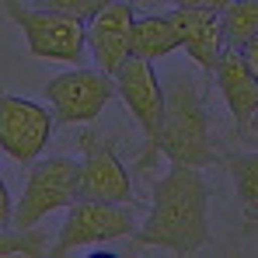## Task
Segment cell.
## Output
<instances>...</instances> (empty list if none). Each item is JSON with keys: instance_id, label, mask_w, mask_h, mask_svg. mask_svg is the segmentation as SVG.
<instances>
[{"instance_id": "cell-15", "label": "cell", "mask_w": 258, "mask_h": 258, "mask_svg": "<svg viewBox=\"0 0 258 258\" xmlns=\"http://www.w3.org/2000/svg\"><path fill=\"white\" fill-rule=\"evenodd\" d=\"M220 18L230 49H244L258 35V0H234Z\"/></svg>"}, {"instance_id": "cell-7", "label": "cell", "mask_w": 258, "mask_h": 258, "mask_svg": "<svg viewBox=\"0 0 258 258\" xmlns=\"http://www.w3.org/2000/svg\"><path fill=\"white\" fill-rule=\"evenodd\" d=\"M42 94L59 126H77V122H94L105 112V105L112 98H119V87L112 74H105L98 67L94 70L77 67V70H67V74L45 81Z\"/></svg>"}, {"instance_id": "cell-17", "label": "cell", "mask_w": 258, "mask_h": 258, "mask_svg": "<svg viewBox=\"0 0 258 258\" xmlns=\"http://www.w3.org/2000/svg\"><path fill=\"white\" fill-rule=\"evenodd\" d=\"M35 7H49V11H59V14H70V18H81L87 21L91 14H98L105 4L112 0H32Z\"/></svg>"}, {"instance_id": "cell-20", "label": "cell", "mask_w": 258, "mask_h": 258, "mask_svg": "<svg viewBox=\"0 0 258 258\" xmlns=\"http://www.w3.org/2000/svg\"><path fill=\"white\" fill-rule=\"evenodd\" d=\"M241 52H244V59H248V67L255 70V77H258V35H255V39H251L248 45H244Z\"/></svg>"}, {"instance_id": "cell-1", "label": "cell", "mask_w": 258, "mask_h": 258, "mask_svg": "<svg viewBox=\"0 0 258 258\" xmlns=\"http://www.w3.org/2000/svg\"><path fill=\"white\" fill-rule=\"evenodd\" d=\"M213 241L210 234V185L203 168L171 164L154 185L150 213L136 227V248H161L171 255H196Z\"/></svg>"}, {"instance_id": "cell-6", "label": "cell", "mask_w": 258, "mask_h": 258, "mask_svg": "<svg viewBox=\"0 0 258 258\" xmlns=\"http://www.w3.org/2000/svg\"><path fill=\"white\" fill-rule=\"evenodd\" d=\"M136 216L129 210V203H105V199H77L74 206H67V220L59 223L56 241L49 244V255H70L91 244H112L119 237L136 234Z\"/></svg>"}, {"instance_id": "cell-12", "label": "cell", "mask_w": 258, "mask_h": 258, "mask_svg": "<svg viewBox=\"0 0 258 258\" xmlns=\"http://www.w3.org/2000/svg\"><path fill=\"white\" fill-rule=\"evenodd\" d=\"M213 77H216V87H220L223 101H227V108H230L237 136H248L258 126V77L248 67L244 52L227 49Z\"/></svg>"}, {"instance_id": "cell-11", "label": "cell", "mask_w": 258, "mask_h": 258, "mask_svg": "<svg viewBox=\"0 0 258 258\" xmlns=\"http://www.w3.org/2000/svg\"><path fill=\"white\" fill-rule=\"evenodd\" d=\"M171 21L178 28L181 49L188 52V59L203 70V74H216L227 45V32H223V18L216 11H199V7H171Z\"/></svg>"}, {"instance_id": "cell-21", "label": "cell", "mask_w": 258, "mask_h": 258, "mask_svg": "<svg viewBox=\"0 0 258 258\" xmlns=\"http://www.w3.org/2000/svg\"><path fill=\"white\" fill-rule=\"evenodd\" d=\"M0 154H4V150H0Z\"/></svg>"}, {"instance_id": "cell-4", "label": "cell", "mask_w": 258, "mask_h": 258, "mask_svg": "<svg viewBox=\"0 0 258 258\" xmlns=\"http://www.w3.org/2000/svg\"><path fill=\"white\" fill-rule=\"evenodd\" d=\"M115 87L119 98L126 101L133 122L143 133V150L136 157V171H150L161 157V122H164V84L154 70L150 59L143 56H129L126 63L115 70Z\"/></svg>"}, {"instance_id": "cell-3", "label": "cell", "mask_w": 258, "mask_h": 258, "mask_svg": "<svg viewBox=\"0 0 258 258\" xmlns=\"http://www.w3.org/2000/svg\"><path fill=\"white\" fill-rule=\"evenodd\" d=\"M0 11L21 28L25 45L35 59L52 63H74L81 67L87 52V21L49 11V7H28L21 0H0Z\"/></svg>"}, {"instance_id": "cell-8", "label": "cell", "mask_w": 258, "mask_h": 258, "mask_svg": "<svg viewBox=\"0 0 258 258\" xmlns=\"http://www.w3.org/2000/svg\"><path fill=\"white\" fill-rule=\"evenodd\" d=\"M56 129V115L32 98L0 91V150L18 164H35Z\"/></svg>"}, {"instance_id": "cell-14", "label": "cell", "mask_w": 258, "mask_h": 258, "mask_svg": "<svg viewBox=\"0 0 258 258\" xmlns=\"http://www.w3.org/2000/svg\"><path fill=\"white\" fill-rule=\"evenodd\" d=\"M223 164L230 171V181H234V192H237V203H241L244 216L251 223H258V150L227 154Z\"/></svg>"}, {"instance_id": "cell-18", "label": "cell", "mask_w": 258, "mask_h": 258, "mask_svg": "<svg viewBox=\"0 0 258 258\" xmlns=\"http://www.w3.org/2000/svg\"><path fill=\"white\" fill-rule=\"evenodd\" d=\"M174 7H199V11H216V14H223L234 0H171Z\"/></svg>"}, {"instance_id": "cell-2", "label": "cell", "mask_w": 258, "mask_h": 258, "mask_svg": "<svg viewBox=\"0 0 258 258\" xmlns=\"http://www.w3.org/2000/svg\"><path fill=\"white\" fill-rule=\"evenodd\" d=\"M164 122H161V154L171 164L210 168L220 161L213 147L210 112L203 101V84L188 81L185 74H171L164 84Z\"/></svg>"}, {"instance_id": "cell-13", "label": "cell", "mask_w": 258, "mask_h": 258, "mask_svg": "<svg viewBox=\"0 0 258 258\" xmlns=\"http://www.w3.org/2000/svg\"><path fill=\"white\" fill-rule=\"evenodd\" d=\"M174 49H181V39H178V28L171 21V11L168 14H147V18L133 21V56L157 63V59H168Z\"/></svg>"}, {"instance_id": "cell-19", "label": "cell", "mask_w": 258, "mask_h": 258, "mask_svg": "<svg viewBox=\"0 0 258 258\" xmlns=\"http://www.w3.org/2000/svg\"><path fill=\"white\" fill-rule=\"evenodd\" d=\"M0 227H14V203H11V192L0 178Z\"/></svg>"}, {"instance_id": "cell-9", "label": "cell", "mask_w": 258, "mask_h": 258, "mask_svg": "<svg viewBox=\"0 0 258 258\" xmlns=\"http://www.w3.org/2000/svg\"><path fill=\"white\" fill-rule=\"evenodd\" d=\"M77 150H81V196L84 199H105V203L136 206L133 178H129L122 157L115 154L112 140H105L94 129H84L77 136Z\"/></svg>"}, {"instance_id": "cell-10", "label": "cell", "mask_w": 258, "mask_h": 258, "mask_svg": "<svg viewBox=\"0 0 258 258\" xmlns=\"http://www.w3.org/2000/svg\"><path fill=\"white\" fill-rule=\"evenodd\" d=\"M133 21L136 11L126 0H112L87 18V52L98 70L115 77V70L133 56Z\"/></svg>"}, {"instance_id": "cell-16", "label": "cell", "mask_w": 258, "mask_h": 258, "mask_svg": "<svg viewBox=\"0 0 258 258\" xmlns=\"http://www.w3.org/2000/svg\"><path fill=\"white\" fill-rule=\"evenodd\" d=\"M7 255H49V237L39 227H0V258Z\"/></svg>"}, {"instance_id": "cell-5", "label": "cell", "mask_w": 258, "mask_h": 258, "mask_svg": "<svg viewBox=\"0 0 258 258\" xmlns=\"http://www.w3.org/2000/svg\"><path fill=\"white\" fill-rule=\"evenodd\" d=\"M81 199V161L74 157H45L35 161L21 199L14 203V227H39L49 213L67 210Z\"/></svg>"}]
</instances>
